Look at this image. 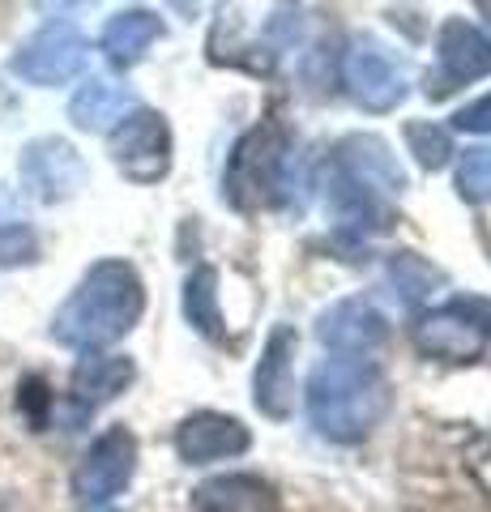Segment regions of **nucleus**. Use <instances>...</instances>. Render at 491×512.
I'll return each instance as SVG.
<instances>
[{
  "label": "nucleus",
  "mask_w": 491,
  "mask_h": 512,
  "mask_svg": "<svg viewBox=\"0 0 491 512\" xmlns=\"http://www.w3.org/2000/svg\"><path fill=\"white\" fill-rule=\"evenodd\" d=\"M453 124L462 128V133H491V94H483V99L466 103V107L453 116Z\"/></svg>",
  "instance_id": "25"
},
{
  "label": "nucleus",
  "mask_w": 491,
  "mask_h": 512,
  "mask_svg": "<svg viewBox=\"0 0 491 512\" xmlns=\"http://www.w3.org/2000/svg\"><path fill=\"white\" fill-rule=\"evenodd\" d=\"M248 444H252L248 427L240 419H231V414L201 410V414H188L176 427V453L188 466H210V461L240 457Z\"/></svg>",
  "instance_id": "12"
},
{
  "label": "nucleus",
  "mask_w": 491,
  "mask_h": 512,
  "mask_svg": "<svg viewBox=\"0 0 491 512\" xmlns=\"http://www.w3.org/2000/svg\"><path fill=\"white\" fill-rule=\"evenodd\" d=\"M184 316L201 338L210 342H223L227 329H223V312H218V274L214 269H193L184 282Z\"/></svg>",
  "instance_id": "20"
},
{
  "label": "nucleus",
  "mask_w": 491,
  "mask_h": 512,
  "mask_svg": "<svg viewBox=\"0 0 491 512\" xmlns=\"http://www.w3.org/2000/svg\"><path fill=\"white\" fill-rule=\"evenodd\" d=\"M406 146L419 158V167H427V171H440L453 158V141L445 128H436V124H406Z\"/></svg>",
  "instance_id": "23"
},
{
  "label": "nucleus",
  "mask_w": 491,
  "mask_h": 512,
  "mask_svg": "<svg viewBox=\"0 0 491 512\" xmlns=\"http://www.w3.org/2000/svg\"><path fill=\"white\" fill-rule=\"evenodd\" d=\"M389 410V380L368 355H334L308 376V419L325 440L355 444Z\"/></svg>",
  "instance_id": "2"
},
{
  "label": "nucleus",
  "mask_w": 491,
  "mask_h": 512,
  "mask_svg": "<svg viewBox=\"0 0 491 512\" xmlns=\"http://www.w3.org/2000/svg\"><path fill=\"white\" fill-rule=\"evenodd\" d=\"M325 197H329V210L338 214L342 227H355V231H385L389 227V210H385V201H380V192L372 184H363L355 180L351 171H346L338 158H334V175H329V188H325Z\"/></svg>",
  "instance_id": "16"
},
{
  "label": "nucleus",
  "mask_w": 491,
  "mask_h": 512,
  "mask_svg": "<svg viewBox=\"0 0 491 512\" xmlns=\"http://www.w3.org/2000/svg\"><path fill=\"white\" fill-rule=\"evenodd\" d=\"M342 77L351 86L355 103L368 111H393L406 99V73L393 60L389 47H380L376 39H355L351 52L342 60Z\"/></svg>",
  "instance_id": "8"
},
{
  "label": "nucleus",
  "mask_w": 491,
  "mask_h": 512,
  "mask_svg": "<svg viewBox=\"0 0 491 512\" xmlns=\"http://www.w3.org/2000/svg\"><path fill=\"white\" fill-rule=\"evenodd\" d=\"M0 512H18L13 508V495H5V491H0Z\"/></svg>",
  "instance_id": "28"
},
{
  "label": "nucleus",
  "mask_w": 491,
  "mask_h": 512,
  "mask_svg": "<svg viewBox=\"0 0 491 512\" xmlns=\"http://www.w3.org/2000/svg\"><path fill=\"white\" fill-rule=\"evenodd\" d=\"M193 512H278V495L257 474H223L193 491Z\"/></svg>",
  "instance_id": "15"
},
{
  "label": "nucleus",
  "mask_w": 491,
  "mask_h": 512,
  "mask_svg": "<svg viewBox=\"0 0 491 512\" xmlns=\"http://www.w3.org/2000/svg\"><path fill=\"white\" fill-rule=\"evenodd\" d=\"M137 470V440L129 427H107L99 440L86 448V457L73 470V504L77 508H99L112 495L129 487Z\"/></svg>",
  "instance_id": "5"
},
{
  "label": "nucleus",
  "mask_w": 491,
  "mask_h": 512,
  "mask_svg": "<svg viewBox=\"0 0 491 512\" xmlns=\"http://www.w3.org/2000/svg\"><path fill=\"white\" fill-rule=\"evenodd\" d=\"M457 303H462V308L474 316V325L483 329V338H491V303L487 299H457Z\"/></svg>",
  "instance_id": "26"
},
{
  "label": "nucleus",
  "mask_w": 491,
  "mask_h": 512,
  "mask_svg": "<svg viewBox=\"0 0 491 512\" xmlns=\"http://www.w3.org/2000/svg\"><path fill=\"white\" fill-rule=\"evenodd\" d=\"M338 163L355 175V180L372 184L376 192H402L406 171L398 167V158L389 154V146L380 137H346L338 146Z\"/></svg>",
  "instance_id": "19"
},
{
  "label": "nucleus",
  "mask_w": 491,
  "mask_h": 512,
  "mask_svg": "<svg viewBox=\"0 0 491 512\" xmlns=\"http://www.w3.org/2000/svg\"><path fill=\"white\" fill-rule=\"evenodd\" d=\"M137 367L129 355H103V350H86L82 359H77L73 367V402L82 414L99 410L103 402H112V397H120L124 389L133 384Z\"/></svg>",
  "instance_id": "14"
},
{
  "label": "nucleus",
  "mask_w": 491,
  "mask_h": 512,
  "mask_svg": "<svg viewBox=\"0 0 491 512\" xmlns=\"http://www.w3.org/2000/svg\"><path fill=\"white\" fill-rule=\"evenodd\" d=\"M295 350L299 338L291 325H278L269 333V342L257 359V372H252V402L265 419H287L295 410Z\"/></svg>",
  "instance_id": "10"
},
{
  "label": "nucleus",
  "mask_w": 491,
  "mask_h": 512,
  "mask_svg": "<svg viewBox=\"0 0 491 512\" xmlns=\"http://www.w3.org/2000/svg\"><path fill=\"white\" fill-rule=\"evenodd\" d=\"M146 312V286L129 261H99L52 316V338L69 350H103Z\"/></svg>",
  "instance_id": "1"
},
{
  "label": "nucleus",
  "mask_w": 491,
  "mask_h": 512,
  "mask_svg": "<svg viewBox=\"0 0 491 512\" xmlns=\"http://www.w3.org/2000/svg\"><path fill=\"white\" fill-rule=\"evenodd\" d=\"M457 192L466 201H491V146L462 154V163H457Z\"/></svg>",
  "instance_id": "24"
},
{
  "label": "nucleus",
  "mask_w": 491,
  "mask_h": 512,
  "mask_svg": "<svg viewBox=\"0 0 491 512\" xmlns=\"http://www.w3.org/2000/svg\"><path fill=\"white\" fill-rule=\"evenodd\" d=\"M112 158L133 184H158L171 171V128L167 116L133 107L112 128Z\"/></svg>",
  "instance_id": "6"
},
{
  "label": "nucleus",
  "mask_w": 491,
  "mask_h": 512,
  "mask_svg": "<svg viewBox=\"0 0 491 512\" xmlns=\"http://www.w3.org/2000/svg\"><path fill=\"white\" fill-rule=\"evenodd\" d=\"M316 338L334 355H372L389 338V320L380 316L368 299H338L316 320Z\"/></svg>",
  "instance_id": "11"
},
{
  "label": "nucleus",
  "mask_w": 491,
  "mask_h": 512,
  "mask_svg": "<svg viewBox=\"0 0 491 512\" xmlns=\"http://www.w3.org/2000/svg\"><path fill=\"white\" fill-rule=\"evenodd\" d=\"M129 111H133V94L116 82H103V77H90L69 99V120L86 128V133H112Z\"/></svg>",
  "instance_id": "17"
},
{
  "label": "nucleus",
  "mask_w": 491,
  "mask_h": 512,
  "mask_svg": "<svg viewBox=\"0 0 491 512\" xmlns=\"http://www.w3.org/2000/svg\"><path fill=\"white\" fill-rule=\"evenodd\" d=\"M483 329L474 325V316L453 303V308H440L432 316H423L415 325V346L432 359H445V363H474L483 355Z\"/></svg>",
  "instance_id": "13"
},
{
  "label": "nucleus",
  "mask_w": 491,
  "mask_h": 512,
  "mask_svg": "<svg viewBox=\"0 0 491 512\" xmlns=\"http://www.w3.org/2000/svg\"><path fill=\"white\" fill-rule=\"evenodd\" d=\"M474 5H479V13H483L487 26H491V0H474Z\"/></svg>",
  "instance_id": "29"
},
{
  "label": "nucleus",
  "mask_w": 491,
  "mask_h": 512,
  "mask_svg": "<svg viewBox=\"0 0 491 512\" xmlns=\"http://www.w3.org/2000/svg\"><path fill=\"white\" fill-rule=\"evenodd\" d=\"M35 256H39V235L18 214V205L0 192V265L18 269V265H30Z\"/></svg>",
  "instance_id": "22"
},
{
  "label": "nucleus",
  "mask_w": 491,
  "mask_h": 512,
  "mask_svg": "<svg viewBox=\"0 0 491 512\" xmlns=\"http://www.w3.org/2000/svg\"><path fill=\"white\" fill-rule=\"evenodd\" d=\"M163 39V22L150 9H124L112 22L103 26V56L116 64V69H129L141 56L150 52V43Z\"/></svg>",
  "instance_id": "18"
},
{
  "label": "nucleus",
  "mask_w": 491,
  "mask_h": 512,
  "mask_svg": "<svg viewBox=\"0 0 491 512\" xmlns=\"http://www.w3.org/2000/svg\"><path fill=\"white\" fill-rule=\"evenodd\" d=\"M43 9H52V13H60V18H69V13H82V9H90L94 0H39Z\"/></svg>",
  "instance_id": "27"
},
{
  "label": "nucleus",
  "mask_w": 491,
  "mask_h": 512,
  "mask_svg": "<svg viewBox=\"0 0 491 512\" xmlns=\"http://www.w3.org/2000/svg\"><path fill=\"white\" fill-rule=\"evenodd\" d=\"M436 52H440V73L427 77V94H436V99L491 73V39L466 18H449L440 26Z\"/></svg>",
  "instance_id": "9"
},
{
  "label": "nucleus",
  "mask_w": 491,
  "mask_h": 512,
  "mask_svg": "<svg viewBox=\"0 0 491 512\" xmlns=\"http://www.w3.org/2000/svg\"><path fill=\"white\" fill-rule=\"evenodd\" d=\"M90 60V43L69 18H52L30 35L18 56H13V73L30 86H65Z\"/></svg>",
  "instance_id": "4"
},
{
  "label": "nucleus",
  "mask_w": 491,
  "mask_h": 512,
  "mask_svg": "<svg viewBox=\"0 0 491 512\" xmlns=\"http://www.w3.org/2000/svg\"><path fill=\"white\" fill-rule=\"evenodd\" d=\"M282 167H287V133L278 124H257L235 141L223 171V197L235 210H261V205L278 201Z\"/></svg>",
  "instance_id": "3"
},
{
  "label": "nucleus",
  "mask_w": 491,
  "mask_h": 512,
  "mask_svg": "<svg viewBox=\"0 0 491 512\" xmlns=\"http://www.w3.org/2000/svg\"><path fill=\"white\" fill-rule=\"evenodd\" d=\"M389 282L402 295V303H423L445 286V274L432 261H423L419 252H398V256H389Z\"/></svg>",
  "instance_id": "21"
},
{
  "label": "nucleus",
  "mask_w": 491,
  "mask_h": 512,
  "mask_svg": "<svg viewBox=\"0 0 491 512\" xmlns=\"http://www.w3.org/2000/svg\"><path fill=\"white\" fill-rule=\"evenodd\" d=\"M22 188L43 205H60L86 188V163L65 137H35L18 158Z\"/></svg>",
  "instance_id": "7"
}]
</instances>
